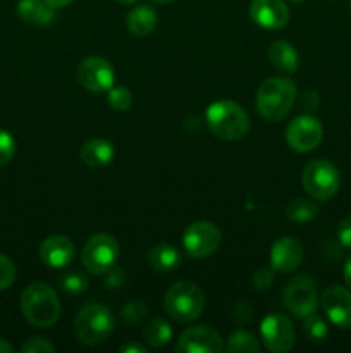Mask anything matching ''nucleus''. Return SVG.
I'll return each mask as SVG.
<instances>
[{
    "instance_id": "nucleus-1",
    "label": "nucleus",
    "mask_w": 351,
    "mask_h": 353,
    "mask_svg": "<svg viewBox=\"0 0 351 353\" xmlns=\"http://www.w3.org/2000/svg\"><path fill=\"white\" fill-rule=\"evenodd\" d=\"M21 310L31 326L45 330L61 317V300L47 283H31L21 295Z\"/></svg>"
},
{
    "instance_id": "nucleus-2",
    "label": "nucleus",
    "mask_w": 351,
    "mask_h": 353,
    "mask_svg": "<svg viewBox=\"0 0 351 353\" xmlns=\"http://www.w3.org/2000/svg\"><path fill=\"white\" fill-rule=\"evenodd\" d=\"M205 117L209 130L220 140H241L250 130V117L246 110L234 100H217L210 103Z\"/></svg>"
},
{
    "instance_id": "nucleus-3",
    "label": "nucleus",
    "mask_w": 351,
    "mask_h": 353,
    "mask_svg": "<svg viewBox=\"0 0 351 353\" xmlns=\"http://www.w3.org/2000/svg\"><path fill=\"white\" fill-rule=\"evenodd\" d=\"M296 86L288 78H268L258 86L257 110L265 121H282L292 109Z\"/></svg>"
},
{
    "instance_id": "nucleus-4",
    "label": "nucleus",
    "mask_w": 351,
    "mask_h": 353,
    "mask_svg": "<svg viewBox=\"0 0 351 353\" xmlns=\"http://www.w3.org/2000/svg\"><path fill=\"white\" fill-rule=\"evenodd\" d=\"M164 309L178 323H191L203 314L205 295L203 290L193 281H178L167 290Z\"/></svg>"
},
{
    "instance_id": "nucleus-5",
    "label": "nucleus",
    "mask_w": 351,
    "mask_h": 353,
    "mask_svg": "<svg viewBox=\"0 0 351 353\" xmlns=\"http://www.w3.org/2000/svg\"><path fill=\"white\" fill-rule=\"evenodd\" d=\"M116 321L112 312L102 303H88L74 319L76 340L83 345H100L112 334Z\"/></svg>"
},
{
    "instance_id": "nucleus-6",
    "label": "nucleus",
    "mask_w": 351,
    "mask_h": 353,
    "mask_svg": "<svg viewBox=\"0 0 351 353\" xmlns=\"http://www.w3.org/2000/svg\"><path fill=\"white\" fill-rule=\"evenodd\" d=\"M301 183L305 192L317 202H327L337 193L341 176L336 165L326 159L308 162L303 169Z\"/></svg>"
},
{
    "instance_id": "nucleus-7",
    "label": "nucleus",
    "mask_w": 351,
    "mask_h": 353,
    "mask_svg": "<svg viewBox=\"0 0 351 353\" xmlns=\"http://www.w3.org/2000/svg\"><path fill=\"white\" fill-rule=\"evenodd\" d=\"M119 257V243L107 233L93 234L83 247L81 261L86 271L92 274H105Z\"/></svg>"
},
{
    "instance_id": "nucleus-8",
    "label": "nucleus",
    "mask_w": 351,
    "mask_h": 353,
    "mask_svg": "<svg viewBox=\"0 0 351 353\" xmlns=\"http://www.w3.org/2000/svg\"><path fill=\"white\" fill-rule=\"evenodd\" d=\"M284 303L289 312L298 319H305L306 316L315 312L319 305L315 281L306 274L292 278L284 288Z\"/></svg>"
},
{
    "instance_id": "nucleus-9",
    "label": "nucleus",
    "mask_w": 351,
    "mask_h": 353,
    "mask_svg": "<svg viewBox=\"0 0 351 353\" xmlns=\"http://www.w3.org/2000/svg\"><path fill=\"white\" fill-rule=\"evenodd\" d=\"M222 241V234L215 224L209 221H196L186 228L182 234V245L193 259H206L217 252Z\"/></svg>"
},
{
    "instance_id": "nucleus-10",
    "label": "nucleus",
    "mask_w": 351,
    "mask_h": 353,
    "mask_svg": "<svg viewBox=\"0 0 351 353\" xmlns=\"http://www.w3.org/2000/svg\"><path fill=\"white\" fill-rule=\"evenodd\" d=\"M260 338L268 352L284 353L295 347L296 331L289 317L282 314H270L262 321Z\"/></svg>"
},
{
    "instance_id": "nucleus-11",
    "label": "nucleus",
    "mask_w": 351,
    "mask_h": 353,
    "mask_svg": "<svg viewBox=\"0 0 351 353\" xmlns=\"http://www.w3.org/2000/svg\"><path fill=\"white\" fill-rule=\"evenodd\" d=\"M323 138V128L320 121L313 116H299L288 124L286 141L289 147L299 154H308L315 150Z\"/></svg>"
},
{
    "instance_id": "nucleus-12",
    "label": "nucleus",
    "mask_w": 351,
    "mask_h": 353,
    "mask_svg": "<svg viewBox=\"0 0 351 353\" xmlns=\"http://www.w3.org/2000/svg\"><path fill=\"white\" fill-rule=\"evenodd\" d=\"M114 68L103 57H86L78 68V81L88 92H109L114 86Z\"/></svg>"
},
{
    "instance_id": "nucleus-13",
    "label": "nucleus",
    "mask_w": 351,
    "mask_h": 353,
    "mask_svg": "<svg viewBox=\"0 0 351 353\" xmlns=\"http://www.w3.org/2000/svg\"><path fill=\"white\" fill-rule=\"evenodd\" d=\"M176 350L179 353H220L224 352V341L212 327L193 326L182 331Z\"/></svg>"
},
{
    "instance_id": "nucleus-14",
    "label": "nucleus",
    "mask_w": 351,
    "mask_h": 353,
    "mask_svg": "<svg viewBox=\"0 0 351 353\" xmlns=\"http://www.w3.org/2000/svg\"><path fill=\"white\" fill-rule=\"evenodd\" d=\"M322 309L327 319L339 330L351 327V292L344 286H329L322 293Z\"/></svg>"
},
{
    "instance_id": "nucleus-15",
    "label": "nucleus",
    "mask_w": 351,
    "mask_h": 353,
    "mask_svg": "<svg viewBox=\"0 0 351 353\" xmlns=\"http://www.w3.org/2000/svg\"><path fill=\"white\" fill-rule=\"evenodd\" d=\"M250 16L255 24L265 30H281L289 21L284 0H251Z\"/></svg>"
},
{
    "instance_id": "nucleus-16",
    "label": "nucleus",
    "mask_w": 351,
    "mask_h": 353,
    "mask_svg": "<svg viewBox=\"0 0 351 353\" xmlns=\"http://www.w3.org/2000/svg\"><path fill=\"white\" fill-rule=\"evenodd\" d=\"M76 247L64 234H52L40 245V259L47 268L62 269L74 261Z\"/></svg>"
},
{
    "instance_id": "nucleus-17",
    "label": "nucleus",
    "mask_w": 351,
    "mask_h": 353,
    "mask_svg": "<svg viewBox=\"0 0 351 353\" xmlns=\"http://www.w3.org/2000/svg\"><path fill=\"white\" fill-rule=\"evenodd\" d=\"M303 245L292 236H282L272 245L270 265L277 272H291L301 264Z\"/></svg>"
},
{
    "instance_id": "nucleus-18",
    "label": "nucleus",
    "mask_w": 351,
    "mask_h": 353,
    "mask_svg": "<svg viewBox=\"0 0 351 353\" xmlns=\"http://www.w3.org/2000/svg\"><path fill=\"white\" fill-rule=\"evenodd\" d=\"M114 145L110 141L102 140V138H93L88 140L79 150V159L83 161V164H86L88 168L100 169L109 165L114 161Z\"/></svg>"
},
{
    "instance_id": "nucleus-19",
    "label": "nucleus",
    "mask_w": 351,
    "mask_h": 353,
    "mask_svg": "<svg viewBox=\"0 0 351 353\" xmlns=\"http://www.w3.org/2000/svg\"><path fill=\"white\" fill-rule=\"evenodd\" d=\"M17 16L33 26H48L55 19L54 7L48 6L45 0H19Z\"/></svg>"
},
{
    "instance_id": "nucleus-20",
    "label": "nucleus",
    "mask_w": 351,
    "mask_h": 353,
    "mask_svg": "<svg viewBox=\"0 0 351 353\" xmlns=\"http://www.w3.org/2000/svg\"><path fill=\"white\" fill-rule=\"evenodd\" d=\"M158 16L150 6H138L127 14V30L134 37H148L157 26Z\"/></svg>"
},
{
    "instance_id": "nucleus-21",
    "label": "nucleus",
    "mask_w": 351,
    "mask_h": 353,
    "mask_svg": "<svg viewBox=\"0 0 351 353\" xmlns=\"http://www.w3.org/2000/svg\"><path fill=\"white\" fill-rule=\"evenodd\" d=\"M181 254L169 243H158L148 252V264L158 272H171L181 265Z\"/></svg>"
},
{
    "instance_id": "nucleus-22",
    "label": "nucleus",
    "mask_w": 351,
    "mask_h": 353,
    "mask_svg": "<svg viewBox=\"0 0 351 353\" xmlns=\"http://www.w3.org/2000/svg\"><path fill=\"white\" fill-rule=\"evenodd\" d=\"M268 59L277 68L279 71L291 74L298 69V54H296L295 47L284 40H277L270 45L268 48Z\"/></svg>"
},
{
    "instance_id": "nucleus-23",
    "label": "nucleus",
    "mask_w": 351,
    "mask_h": 353,
    "mask_svg": "<svg viewBox=\"0 0 351 353\" xmlns=\"http://www.w3.org/2000/svg\"><path fill=\"white\" fill-rule=\"evenodd\" d=\"M286 216H288L289 221L296 224L310 223V221H313L319 216V205L313 203L312 200L296 199L289 202V205L286 207Z\"/></svg>"
},
{
    "instance_id": "nucleus-24",
    "label": "nucleus",
    "mask_w": 351,
    "mask_h": 353,
    "mask_svg": "<svg viewBox=\"0 0 351 353\" xmlns=\"http://www.w3.org/2000/svg\"><path fill=\"white\" fill-rule=\"evenodd\" d=\"M172 338V327L167 321L164 319H153L148 323L147 330H145V340L150 347L160 348L171 341Z\"/></svg>"
},
{
    "instance_id": "nucleus-25",
    "label": "nucleus",
    "mask_w": 351,
    "mask_h": 353,
    "mask_svg": "<svg viewBox=\"0 0 351 353\" xmlns=\"http://www.w3.org/2000/svg\"><path fill=\"white\" fill-rule=\"evenodd\" d=\"M224 350H227L229 353H257L260 352V343H258V340L253 334L240 330L234 331L227 338V343L224 345Z\"/></svg>"
},
{
    "instance_id": "nucleus-26",
    "label": "nucleus",
    "mask_w": 351,
    "mask_h": 353,
    "mask_svg": "<svg viewBox=\"0 0 351 353\" xmlns=\"http://www.w3.org/2000/svg\"><path fill=\"white\" fill-rule=\"evenodd\" d=\"M88 278H86L83 272L72 271L65 272L61 278V288L64 292H67L69 295H79V293H85L88 290Z\"/></svg>"
},
{
    "instance_id": "nucleus-27",
    "label": "nucleus",
    "mask_w": 351,
    "mask_h": 353,
    "mask_svg": "<svg viewBox=\"0 0 351 353\" xmlns=\"http://www.w3.org/2000/svg\"><path fill=\"white\" fill-rule=\"evenodd\" d=\"M305 333L310 340L322 341L329 336V326L322 317L317 316L315 312L305 317Z\"/></svg>"
},
{
    "instance_id": "nucleus-28",
    "label": "nucleus",
    "mask_w": 351,
    "mask_h": 353,
    "mask_svg": "<svg viewBox=\"0 0 351 353\" xmlns=\"http://www.w3.org/2000/svg\"><path fill=\"white\" fill-rule=\"evenodd\" d=\"M107 102L117 112H123L127 110L133 103V93L126 88V86H116V88H110L107 93Z\"/></svg>"
},
{
    "instance_id": "nucleus-29",
    "label": "nucleus",
    "mask_w": 351,
    "mask_h": 353,
    "mask_svg": "<svg viewBox=\"0 0 351 353\" xmlns=\"http://www.w3.org/2000/svg\"><path fill=\"white\" fill-rule=\"evenodd\" d=\"M147 307H145L143 302H129L124 305L123 312H120V316H123L124 323H127L129 326H138V324H141L145 321V317H147Z\"/></svg>"
},
{
    "instance_id": "nucleus-30",
    "label": "nucleus",
    "mask_w": 351,
    "mask_h": 353,
    "mask_svg": "<svg viewBox=\"0 0 351 353\" xmlns=\"http://www.w3.org/2000/svg\"><path fill=\"white\" fill-rule=\"evenodd\" d=\"M16 154V140L6 130H0V168L9 164Z\"/></svg>"
},
{
    "instance_id": "nucleus-31",
    "label": "nucleus",
    "mask_w": 351,
    "mask_h": 353,
    "mask_svg": "<svg viewBox=\"0 0 351 353\" xmlns=\"http://www.w3.org/2000/svg\"><path fill=\"white\" fill-rule=\"evenodd\" d=\"M16 279V265L7 255L0 254V292L7 290Z\"/></svg>"
},
{
    "instance_id": "nucleus-32",
    "label": "nucleus",
    "mask_w": 351,
    "mask_h": 353,
    "mask_svg": "<svg viewBox=\"0 0 351 353\" xmlns=\"http://www.w3.org/2000/svg\"><path fill=\"white\" fill-rule=\"evenodd\" d=\"M127 281V274L123 268H110L109 271L105 272V279H103V285L110 290L123 288Z\"/></svg>"
},
{
    "instance_id": "nucleus-33",
    "label": "nucleus",
    "mask_w": 351,
    "mask_h": 353,
    "mask_svg": "<svg viewBox=\"0 0 351 353\" xmlns=\"http://www.w3.org/2000/svg\"><path fill=\"white\" fill-rule=\"evenodd\" d=\"M54 350V345L48 340H45V338H31V340H28L26 343H23V347H21V352L23 353H48Z\"/></svg>"
},
{
    "instance_id": "nucleus-34",
    "label": "nucleus",
    "mask_w": 351,
    "mask_h": 353,
    "mask_svg": "<svg viewBox=\"0 0 351 353\" xmlns=\"http://www.w3.org/2000/svg\"><path fill=\"white\" fill-rule=\"evenodd\" d=\"M272 283H274V272H272V269L262 268L253 274V286L257 290H260V292H265V290L270 288Z\"/></svg>"
},
{
    "instance_id": "nucleus-35",
    "label": "nucleus",
    "mask_w": 351,
    "mask_h": 353,
    "mask_svg": "<svg viewBox=\"0 0 351 353\" xmlns=\"http://www.w3.org/2000/svg\"><path fill=\"white\" fill-rule=\"evenodd\" d=\"M337 238H339L341 245L351 250V216L344 217L337 228Z\"/></svg>"
},
{
    "instance_id": "nucleus-36",
    "label": "nucleus",
    "mask_w": 351,
    "mask_h": 353,
    "mask_svg": "<svg viewBox=\"0 0 351 353\" xmlns=\"http://www.w3.org/2000/svg\"><path fill=\"white\" fill-rule=\"evenodd\" d=\"M145 350H147V348L141 347V345H138V343H129V345H126V347L120 348V352L123 353H143Z\"/></svg>"
},
{
    "instance_id": "nucleus-37",
    "label": "nucleus",
    "mask_w": 351,
    "mask_h": 353,
    "mask_svg": "<svg viewBox=\"0 0 351 353\" xmlns=\"http://www.w3.org/2000/svg\"><path fill=\"white\" fill-rule=\"evenodd\" d=\"M344 281H346V285L350 286L351 290V257L348 259L346 264H344Z\"/></svg>"
},
{
    "instance_id": "nucleus-38",
    "label": "nucleus",
    "mask_w": 351,
    "mask_h": 353,
    "mask_svg": "<svg viewBox=\"0 0 351 353\" xmlns=\"http://www.w3.org/2000/svg\"><path fill=\"white\" fill-rule=\"evenodd\" d=\"M45 2H47L50 7H54V9H61V7L69 6L72 0H45Z\"/></svg>"
},
{
    "instance_id": "nucleus-39",
    "label": "nucleus",
    "mask_w": 351,
    "mask_h": 353,
    "mask_svg": "<svg viewBox=\"0 0 351 353\" xmlns=\"http://www.w3.org/2000/svg\"><path fill=\"white\" fill-rule=\"evenodd\" d=\"M12 352H14L12 345L7 343L6 340H2V338H0V353H12Z\"/></svg>"
},
{
    "instance_id": "nucleus-40",
    "label": "nucleus",
    "mask_w": 351,
    "mask_h": 353,
    "mask_svg": "<svg viewBox=\"0 0 351 353\" xmlns=\"http://www.w3.org/2000/svg\"><path fill=\"white\" fill-rule=\"evenodd\" d=\"M119 3H124V6H129V3H134L136 0H117Z\"/></svg>"
},
{
    "instance_id": "nucleus-41",
    "label": "nucleus",
    "mask_w": 351,
    "mask_h": 353,
    "mask_svg": "<svg viewBox=\"0 0 351 353\" xmlns=\"http://www.w3.org/2000/svg\"><path fill=\"white\" fill-rule=\"evenodd\" d=\"M153 2H157V3H171V2H174V0H153Z\"/></svg>"
},
{
    "instance_id": "nucleus-42",
    "label": "nucleus",
    "mask_w": 351,
    "mask_h": 353,
    "mask_svg": "<svg viewBox=\"0 0 351 353\" xmlns=\"http://www.w3.org/2000/svg\"><path fill=\"white\" fill-rule=\"evenodd\" d=\"M289 2H292V3H301V2H305V0H289Z\"/></svg>"
},
{
    "instance_id": "nucleus-43",
    "label": "nucleus",
    "mask_w": 351,
    "mask_h": 353,
    "mask_svg": "<svg viewBox=\"0 0 351 353\" xmlns=\"http://www.w3.org/2000/svg\"><path fill=\"white\" fill-rule=\"evenodd\" d=\"M350 7H351V0H350Z\"/></svg>"
}]
</instances>
